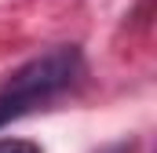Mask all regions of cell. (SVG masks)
<instances>
[{"label": "cell", "mask_w": 157, "mask_h": 153, "mask_svg": "<svg viewBox=\"0 0 157 153\" xmlns=\"http://www.w3.org/2000/svg\"><path fill=\"white\" fill-rule=\"evenodd\" d=\"M80 69H84V58H80L77 44H59L37 58H29L26 66H18L0 84V128L33 113L40 102L62 95L66 88H73Z\"/></svg>", "instance_id": "6da1fadb"}, {"label": "cell", "mask_w": 157, "mask_h": 153, "mask_svg": "<svg viewBox=\"0 0 157 153\" xmlns=\"http://www.w3.org/2000/svg\"><path fill=\"white\" fill-rule=\"evenodd\" d=\"M0 153H44L29 139H0Z\"/></svg>", "instance_id": "7a4b0ae2"}]
</instances>
